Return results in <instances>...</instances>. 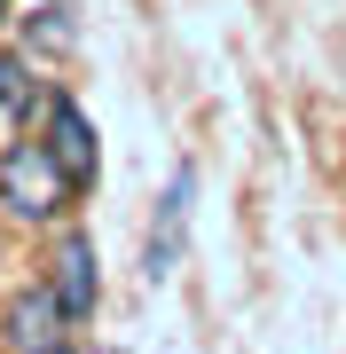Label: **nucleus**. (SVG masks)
I'll return each instance as SVG.
<instances>
[{"label":"nucleus","mask_w":346,"mask_h":354,"mask_svg":"<svg viewBox=\"0 0 346 354\" xmlns=\"http://www.w3.org/2000/svg\"><path fill=\"white\" fill-rule=\"evenodd\" d=\"M39 354H64V346H39Z\"/></svg>","instance_id":"obj_8"},{"label":"nucleus","mask_w":346,"mask_h":354,"mask_svg":"<svg viewBox=\"0 0 346 354\" xmlns=\"http://www.w3.org/2000/svg\"><path fill=\"white\" fill-rule=\"evenodd\" d=\"M71 189V165L48 150V142H16V150H0V205L24 221H48L55 205Z\"/></svg>","instance_id":"obj_1"},{"label":"nucleus","mask_w":346,"mask_h":354,"mask_svg":"<svg viewBox=\"0 0 346 354\" xmlns=\"http://www.w3.org/2000/svg\"><path fill=\"white\" fill-rule=\"evenodd\" d=\"M32 102H39L32 64H24V55H0V111H32Z\"/></svg>","instance_id":"obj_6"},{"label":"nucleus","mask_w":346,"mask_h":354,"mask_svg":"<svg viewBox=\"0 0 346 354\" xmlns=\"http://www.w3.org/2000/svg\"><path fill=\"white\" fill-rule=\"evenodd\" d=\"M39 39L48 48H71V8H39Z\"/></svg>","instance_id":"obj_7"},{"label":"nucleus","mask_w":346,"mask_h":354,"mask_svg":"<svg viewBox=\"0 0 346 354\" xmlns=\"http://www.w3.org/2000/svg\"><path fill=\"white\" fill-rule=\"evenodd\" d=\"M48 150L71 165V181L95 174V127H87V111H79V102H64V95L48 102Z\"/></svg>","instance_id":"obj_2"},{"label":"nucleus","mask_w":346,"mask_h":354,"mask_svg":"<svg viewBox=\"0 0 346 354\" xmlns=\"http://www.w3.org/2000/svg\"><path fill=\"white\" fill-rule=\"evenodd\" d=\"M55 299H64V315L71 323H87L95 315V252H87V244H64V260H55Z\"/></svg>","instance_id":"obj_3"},{"label":"nucleus","mask_w":346,"mask_h":354,"mask_svg":"<svg viewBox=\"0 0 346 354\" xmlns=\"http://www.w3.org/2000/svg\"><path fill=\"white\" fill-rule=\"evenodd\" d=\"M189 189H197V174L181 165L173 174V189H166V221H157V236H150V283L173 268V252H181V221H189Z\"/></svg>","instance_id":"obj_4"},{"label":"nucleus","mask_w":346,"mask_h":354,"mask_svg":"<svg viewBox=\"0 0 346 354\" xmlns=\"http://www.w3.org/2000/svg\"><path fill=\"white\" fill-rule=\"evenodd\" d=\"M55 323H71L55 291H39V299H24V307H16V346H24V354H39V346H64V330H55Z\"/></svg>","instance_id":"obj_5"},{"label":"nucleus","mask_w":346,"mask_h":354,"mask_svg":"<svg viewBox=\"0 0 346 354\" xmlns=\"http://www.w3.org/2000/svg\"><path fill=\"white\" fill-rule=\"evenodd\" d=\"M0 16H8V8H0Z\"/></svg>","instance_id":"obj_9"}]
</instances>
